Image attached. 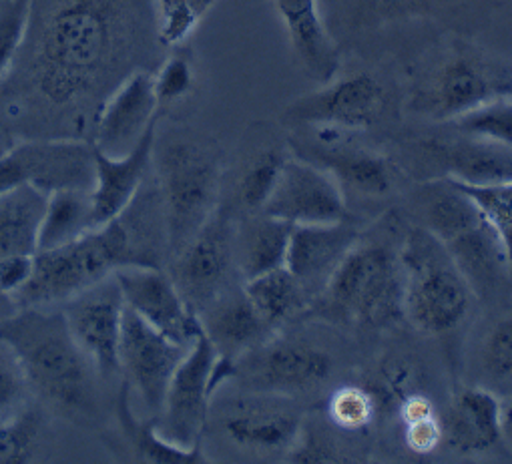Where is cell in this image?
I'll list each match as a JSON object with an SVG mask.
<instances>
[{"label": "cell", "mask_w": 512, "mask_h": 464, "mask_svg": "<svg viewBox=\"0 0 512 464\" xmlns=\"http://www.w3.org/2000/svg\"><path fill=\"white\" fill-rule=\"evenodd\" d=\"M296 157L326 169L344 189L364 197L388 195L394 187V173L388 159L354 145L330 143L326 137L320 145L296 147Z\"/></svg>", "instance_id": "obj_26"}, {"label": "cell", "mask_w": 512, "mask_h": 464, "mask_svg": "<svg viewBox=\"0 0 512 464\" xmlns=\"http://www.w3.org/2000/svg\"><path fill=\"white\" fill-rule=\"evenodd\" d=\"M406 446L414 454H430L442 444V420L440 414H432L408 424H402Z\"/></svg>", "instance_id": "obj_41"}, {"label": "cell", "mask_w": 512, "mask_h": 464, "mask_svg": "<svg viewBox=\"0 0 512 464\" xmlns=\"http://www.w3.org/2000/svg\"><path fill=\"white\" fill-rule=\"evenodd\" d=\"M219 428L237 448L266 454H288L302 434L304 418L296 398L249 392L223 402Z\"/></svg>", "instance_id": "obj_12"}, {"label": "cell", "mask_w": 512, "mask_h": 464, "mask_svg": "<svg viewBox=\"0 0 512 464\" xmlns=\"http://www.w3.org/2000/svg\"><path fill=\"white\" fill-rule=\"evenodd\" d=\"M424 151L444 179L466 185L512 181V147L456 133L450 139L426 141Z\"/></svg>", "instance_id": "obj_24"}, {"label": "cell", "mask_w": 512, "mask_h": 464, "mask_svg": "<svg viewBox=\"0 0 512 464\" xmlns=\"http://www.w3.org/2000/svg\"><path fill=\"white\" fill-rule=\"evenodd\" d=\"M378 408L380 400L374 390L362 384H346L328 398L326 414L334 428L344 432H360L374 424Z\"/></svg>", "instance_id": "obj_38"}, {"label": "cell", "mask_w": 512, "mask_h": 464, "mask_svg": "<svg viewBox=\"0 0 512 464\" xmlns=\"http://www.w3.org/2000/svg\"><path fill=\"white\" fill-rule=\"evenodd\" d=\"M47 195L33 187L0 193V262L9 256L37 254Z\"/></svg>", "instance_id": "obj_28"}, {"label": "cell", "mask_w": 512, "mask_h": 464, "mask_svg": "<svg viewBox=\"0 0 512 464\" xmlns=\"http://www.w3.org/2000/svg\"><path fill=\"white\" fill-rule=\"evenodd\" d=\"M217 352L209 338L201 334L179 362L159 414L155 416L159 432L173 444L193 448L203 442L213 398L211 374Z\"/></svg>", "instance_id": "obj_11"}, {"label": "cell", "mask_w": 512, "mask_h": 464, "mask_svg": "<svg viewBox=\"0 0 512 464\" xmlns=\"http://www.w3.org/2000/svg\"><path fill=\"white\" fill-rule=\"evenodd\" d=\"M35 270V254L9 256L0 262V292L17 296L31 280Z\"/></svg>", "instance_id": "obj_42"}, {"label": "cell", "mask_w": 512, "mask_h": 464, "mask_svg": "<svg viewBox=\"0 0 512 464\" xmlns=\"http://www.w3.org/2000/svg\"><path fill=\"white\" fill-rule=\"evenodd\" d=\"M452 183H456L472 199L482 217L494 229L512 268V181L492 185H466L458 181Z\"/></svg>", "instance_id": "obj_37"}, {"label": "cell", "mask_w": 512, "mask_h": 464, "mask_svg": "<svg viewBox=\"0 0 512 464\" xmlns=\"http://www.w3.org/2000/svg\"><path fill=\"white\" fill-rule=\"evenodd\" d=\"M386 89L370 73L332 79L322 89L294 101L286 119L318 129L358 131L374 127L386 111Z\"/></svg>", "instance_id": "obj_14"}, {"label": "cell", "mask_w": 512, "mask_h": 464, "mask_svg": "<svg viewBox=\"0 0 512 464\" xmlns=\"http://www.w3.org/2000/svg\"><path fill=\"white\" fill-rule=\"evenodd\" d=\"M33 402L21 360L13 346L0 336V422L17 418Z\"/></svg>", "instance_id": "obj_39"}, {"label": "cell", "mask_w": 512, "mask_h": 464, "mask_svg": "<svg viewBox=\"0 0 512 464\" xmlns=\"http://www.w3.org/2000/svg\"><path fill=\"white\" fill-rule=\"evenodd\" d=\"M404 280V316L426 336L456 332L476 294L446 246L422 225L410 227L398 248Z\"/></svg>", "instance_id": "obj_5"}, {"label": "cell", "mask_w": 512, "mask_h": 464, "mask_svg": "<svg viewBox=\"0 0 512 464\" xmlns=\"http://www.w3.org/2000/svg\"><path fill=\"white\" fill-rule=\"evenodd\" d=\"M360 238V229L350 217L336 223L294 225L286 268L312 298L320 296Z\"/></svg>", "instance_id": "obj_19"}, {"label": "cell", "mask_w": 512, "mask_h": 464, "mask_svg": "<svg viewBox=\"0 0 512 464\" xmlns=\"http://www.w3.org/2000/svg\"><path fill=\"white\" fill-rule=\"evenodd\" d=\"M243 292L272 330L300 316L312 298L286 266L245 280Z\"/></svg>", "instance_id": "obj_30"}, {"label": "cell", "mask_w": 512, "mask_h": 464, "mask_svg": "<svg viewBox=\"0 0 512 464\" xmlns=\"http://www.w3.org/2000/svg\"><path fill=\"white\" fill-rule=\"evenodd\" d=\"M159 117L153 71H137L105 101L91 143L111 157H121L139 143Z\"/></svg>", "instance_id": "obj_18"}, {"label": "cell", "mask_w": 512, "mask_h": 464, "mask_svg": "<svg viewBox=\"0 0 512 464\" xmlns=\"http://www.w3.org/2000/svg\"><path fill=\"white\" fill-rule=\"evenodd\" d=\"M334 358L304 338L272 336L235 362V378L249 392H268L296 398L316 392L334 374Z\"/></svg>", "instance_id": "obj_10"}, {"label": "cell", "mask_w": 512, "mask_h": 464, "mask_svg": "<svg viewBox=\"0 0 512 464\" xmlns=\"http://www.w3.org/2000/svg\"><path fill=\"white\" fill-rule=\"evenodd\" d=\"M171 51L173 53L161 59L153 71V87L161 117L191 99L197 87V71L191 55L183 51V47Z\"/></svg>", "instance_id": "obj_34"}, {"label": "cell", "mask_w": 512, "mask_h": 464, "mask_svg": "<svg viewBox=\"0 0 512 464\" xmlns=\"http://www.w3.org/2000/svg\"><path fill=\"white\" fill-rule=\"evenodd\" d=\"M17 352L33 400L47 416L81 428H99L105 414V378L71 336L65 316L55 308H19L3 326Z\"/></svg>", "instance_id": "obj_3"}, {"label": "cell", "mask_w": 512, "mask_h": 464, "mask_svg": "<svg viewBox=\"0 0 512 464\" xmlns=\"http://www.w3.org/2000/svg\"><path fill=\"white\" fill-rule=\"evenodd\" d=\"M458 135L512 147V97H498L482 103L448 121Z\"/></svg>", "instance_id": "obj_35"}, {"label": "cell", "mask_w": 512, "mask_h": 464, "mask_svg": "<svg viewBox=\"0 0 512 464\" xmlns=\"http://www.w3.org/2000/svg\"><path fill=\"white\" fill-rule=\"evenodd\" d=\"M219 0H151L163 49L183 47Z\"/></svg>", "instance_id": "obj_32"}, {"label": "cell", "mask_w": 512, "mask_h": 464, "mask_svg": "<svg viewBox=\"0 0 512 464\" xmlns=\"http://www.w3.org/2000/svg\"><path fill=\"white\" fill-rule=\"evenodd\" d=\"M159 121L161 117L155 119L139 143L121 157H111L93 145L95 181L91 187V199L97 225H103L123 213L151 175L153 145Z\"/></svg>", "instance_id": "obj_20"}, {"label": "cell", "mask_w": 512, "mask_h": 464, "mask_svg": "<svg viewBox=\"0 0 512 464\" xmlns=\"http://www.w3.org/2000/svg\"><path fill=\"white\" fill-rule=\"evenodd\" d=\"M187 350L129 308L125 310L119 344V376L153 416L159 414L167 386Z\"/></svg>", "instance_id": "obj_15"}, {"label": "cell", "mask_w": 512, "mask_h": 464, "mask_svg": "<svg viewBox=\"0 0 512 464\" xmlns=\"http://www.w3.org/2000/svg\"><path fill=\"white\" fill-rule=\"evenodd\" d=\"M17 141L19 139L3 123H0V155H5Z\"/></svg>", "instance_id": "obj_45"}, {"label": "cell", "mask_w": 512, "mask_h": 464, "mask_svg": "<svg viewBox=\"0 0 512 464\" xmlns=\"http://www.w3.org/2000/svg\"><path fill=\"white\" fill-rule=\"evenodd\" d=\"M59 308L71 336L91 358L105 382L117 378L119 344L127 306L115 274L73 296Z\"/></svg>", "instance_id": "obj_13"}, {"label": "cell", "mask_w": 512, "mask_h": 464, "mask_svg": "<svg viewBox=\"0 0 512 464\" xmlns=\"http://www.w3.org/2000/svg\"><path fill=\"white\" fill-rule=\"evenodd\" d=\"M326 310L360 328L380 330L404 318V280L398 252L382 242L350 250L320 294Z\"/></svg>", "instance_id": "obj_6"}, {"label": "cell", "mask_w": 512, "mask_h": 464, "mask_svg": "<svg viewBox=\"0 0 512 464\" xmlns=\"http://www.w3.org/2000/svg\"><path fill=\"white\" fill-rule=\"evenodd\" d=\"M274 7L306 75L320 85L336 79L340 49L322 19L318 0H274Z\"/></svg>", "instance_id": "obj_25"}, {"label": "cell", "mask_w": 512, "mask_h": 464, "mask_svg": "<svg viewBox=\"0 0 512 464\" xmlns=\"http://www.w3.org/2000/svg\"><path fill=\"white\" fill-rule=\"evenodd\" d=\"M17 310H19V306H17L15 298L5 292H0V326H3Z\"/></svg>", "instance_id": "obj_43"}, {"label": "cell", "mask_w": 512, "mask_h": 464, "mask_svg": "<svg viewBox=\"0 0 512 464\" xmlns=\"http://www.w3.org/2000/svg\"><path fill=\"white\" fill-rule=\"evenodd\" d=\"M115 278L125 306L173 342L191 348L203 334L199 316L183 300L165 268H125Z\"/></svg>", "instance_id": "obj_17"}, {"label": "cell", "mask_w": 512, "mask_h": 464, "mask_svg": "<svg viewBox=\"0 0 512 464\" xmlns=\"http://www.w3.org/2000/svg\"><path fill=\"white\" fill-rule=\"evenodd\" d=\"M478 366L486 388L512 394V312L488 330L478 352Z\"/></svg>", "instance_id": "obj_36"}, {"label": "cell", "mask_w": 512, "mask_h": 464, "mask_svg": "<svg viewBox=\"0 0 512 464\" xmlns=\"http://www.w3.org/2000/svg\"><path fill=\"white\" fill-rule=\"evenodd\" d=\"M99 227L93 211L91 189H61L47 195L39 231V250L69 244Z\"/></svg>", "instance_id": "obj_29"}, {"label": "cell", "mask_w": 512, "mask_h": 464, "mask_svg": "<svg viewBox=\"0 0 512 464\" xmlns=\"http://www.w3.org/2000/svg\"><path fill=\"white\" fill-rule=\"evenodd\" d=\"M151 173L161 197L171 258L219 207L221 153L209 141L191 135H157Z\"/></svg>", "instance_id": "obj_4"}, {"label": "cell", "mask_w": 512, "mask_h": 464, "mask_svg": "<svg viewBox=\"0 0 512 464\" xmlns=\"http://www.w3.org/2000/svg\"><path fill=\"white\" fill-rule=\"evenodd\" d=\"M442 420V444L458 454H480L502 438V402L486 386L460 390Z\"/></svg>", "instance_id": "obj_22"}, {"label": "cell", "mask_w": 512, "mask_h": 464, "mask_svg": "<svg viewBox=\"0 0 512 464\" xmlns=\"http://www.w3.org/2000/svg\"><path fill=\"white\" fill-rule=\"evenodd\" d=\"M502 436L512 442V398L508 404H502Z\"/></svg>", "instance_id": "obj_44"}, {"label": "cell", "mask_w": 512, "mask_h": 464, "mask_svg": "<svg viewBox=\"0 0 512 464\" xmlns=\"http://www.w3.org/2000/svg\"><path fill=\"white\" fill-rule=\"evenodd\" d=\"M129 386L121 380L115 394V456L129 462H149V464H203L209 462L203 452V442L193 448H183L169 442L157 428L155 416L143 420L135 414L129 398Z\"/></svg>", "instance_id": "obj_23"}, {"label": "cell", "mask_w": 512, "mask_h": 464, "mask_svg": "<svg viewBox=\"0 0 512 464\" xmlns=\"http://www.w3.org/2000/svg\"><path fill=\"white\" fill-rule=\"evenodd\" d=\"M199 320L217 356L229 362H237V358L274 336V330L245 296L243 286H233L221 294L199 312Z\"/></svg>", "instance_id": "obj_21"}, {"label": "cell", "mask_w": 512, "mask_h": 464, "mask_svg": "<svg viewBox=\"0 0 512 464\" xmlns=\"http://www.w3.org/2000/svg\"><path fill=\"white\" fill-rule=\"evenodd\" d=\"M31 0H0V85L9 77L29 27Z\"/></svg>", "instance_id": "obj_40"}, {"label": "cell", "mask_w": 512, "mask_h": 464, "mask_svg": "<svg viewBox=\"0 0 512 464\" xmlns=\"http://www.w3.org/2000/svg\"><path fill=\"white\" fill-rule=\"evenodd\" d=\"M151 177L115 219L69 244L39 250L29 284L15 296L17 306L55 308L119 270L167 268V227Z\"/></svg>", "instance_id": "obj_2"}, {"label": "cell", "mask_w": 512, "mask_h": 464, "mask_svg": "<svg viewBox=\"0 0 512 464\" xmlns=\"http://www.w3.org/2000/svg\"><path fill=\"white\" fill-rule=\"evenodd\" d=\"M262 211L290 225L348 219L346 197L340 183L326 169L300 157L286 159L276 189Z\"/></svg>", "instance_id": "obj_16"}, {"label": "cell", "mask_w": 512, "mask_h": 464, "mask_svg": "<svg viewBox=\"0 0 512 464\" xmlns=\"http://www.w3.org/2000/svg\"><path fill=\"white\" fill-rule=\"evenodd\" d=\"M237 225L229 207L219 205L209 221L167 262L183 300L199 316L211 302L233 288L237 270Z\"/></svg>", "instance_id": "obj_8"}, {"label": "cell", "mask_w": 512, "mask_h": 464, "mask_svg": "<svg viewBox=\"0 0 512 464\" xmlns=\"http://www.w3.org/2000/svg\"><path fill=\"white\" fill-rule=\"evenodd\" d=\"M159 49L151 0H31L0 123L17 139L91 141L105 101L133 73L155 71Z\"/></svg>", "instance_id": "obj_1"}, {"label": "cell", "mask_w": 512, "mask_h": 464, "mask_svg": "<svg viewBox=\"0 0 512 464\" xmlns=\"http://www.w3.org/2000/svg\"><path fill=\"white\" fill-rule=\"evenodd\" d=\"M498 97H512V63L460 45L416 85L412 105L448 123Z\"/></svg>", "instance_id": "obj_7"}, {"label": "cell", "mask_w": 512, "mask_h": 464, "mask_svg": "<svg viewBox=\"0 0 512 464\" xmlns=\"http://www.w3.org/2000/svg\"><path fill=\"white\" fill-rule=\"evenodd\" d=\"M290 223L276 219L264 211L247 213L237 227L235 254L237 270L243 280L284 268L290 246Z\"/></svg>", "instance_id": "obj_27"}, {"label": "cell", "mask_w": 512, "mask_h": 464, "mask_svg": "<svg viewBox=\"0 0 512 464\" xmlns=\"http://www.w3.org/2000/svg\"><path fill=\"white\" fill-rule=\"evenodd\" d=\"M286 159L288 157H284V153L270 149L255 155L249 165L239 173L235 185V199L245 215L264 209L276 189Z\"/></svg>", "instance_id": "obj_33"}, {"label": "cell", "mask_w": 512, "mask_h": 464, "mask_svg": "<svg viewBox=\"0 0 512 464\" xmlns=\"http://www.w3.org/2000/svg\"><path fill=\"white\" fill-rule=\"evenodd\" d=\"M95 151L83 139H19L0 155V193L33 187L45 195L61 189H91Z\"/></svg>", "instance_id": "obj_9"}, {"label": "cell", "mask_w": 512, "mask_h": 464, "mask_svg": "<svg viewBox=\"0 0 512 464\" xmlns=\"http://www.w3.org/2000/svg\"><path fill=\"white\" fill-rule=\"evenodd\" d=\"M47 412L33 402L23 414L0 422V464L37 462L43 454Z\"/></svg>", "instance_id": "obj_31"}]
</instances>
